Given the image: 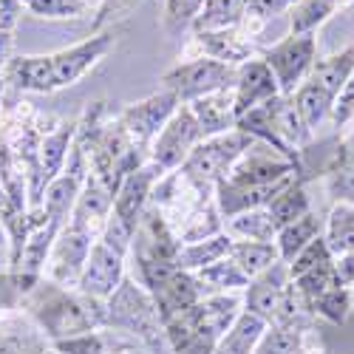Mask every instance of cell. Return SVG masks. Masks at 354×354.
I'll list each match as a JSON object with an SVG mask.
<instances>
[{
	"label": "cell",
	"instance_id": "6da1fadb",
	"mask_svg": "<svg viewBox=\"0 0 354 354\" xmlns=\"http://www.w3.org/2000/svg\"><path fill=\"white\" fill-rule=\"evenodd\" d=\"M295 182H301L298 162L281 156L275 147L263 142H252L244 156L213 187L216 207L221 218H232L247 210H263L281 190Z\"/></svg>",
	"mask_w": 354,
	"mask_h": 354
},
{
	"label": "cell",
	"instance_id": "7a4b0ae2",
	"mask_svg": "<svg viewBox=\"0 0 354 354\" xmlns=\"http://www.w3.org/2000/svg\"><path fill=\"white\" fill-rule=\"evenodd\" d=\"M23 306L28 309L37 329L51 340H68L85 332L102 329V301L85 298V295H71L66 286L54 283L48 278H40L37 286L23 298Z\"/></svg>",
	"mask_w": 354,
	"mask_h": 354
},
{
	"label": "cell",
	"instance_id": "3957f363",
	"mask_svg": "<svg viewBox=\"0 0 354 354\" xmlns=\"http://www.w3.org/2000/svg\"><path fill=\"white\" fill-rule=\"evenodd\" d=\"M102 329H116L136 337L151 354H170L151 292L142 289L133 278L125 275V281L116 286L111 298L102 301Z\"/></svg>",
	"mask_w": 354,
	"mask_h": 354
},
{
	"label": "cell",
	"instance_id": "277c9868",
	"mask_svg": "<svg viewBox=\"0 0 354 354\" xmlns=\"http://www.w3.org/2000/svg\"><path fill=\"white\" fill-rule=\"evenodd\" d=\"M235 128H239L241 133H247V136H252L255 142L275 147L281 156L298 162V165H301L298 153L312 139V131L301 122L298 111H295V105H292V97H283V94H278L275 100L241 113L239 120H235Z\"/></svg>",
	"mask_w": 354,
	"mask_h": 354
},
{
	"label": "cell",
	"instance_id": "5b68a950",
	"mask_svg": "<svg viewBox=\"0 0 354 354\" xmlns=\"http://www.w3.org/2000/svg\"><path fill=\"white\" fill-rule=\"evenodd\" d=\"M255 139L241 133L239 128H232L227 133H218V136H207L201 139L190 156L185 159V165L179 167L185 179H190L193 185L204 187V190H213L224 176L230 173V167L244 156V151L252 145Z\"/></svg>",
	"mask_w": 354,
	"mask_h": 354
},
{
	"label": "cell",
	"instance_id": "8992f818",
	"mask_svg": "<svg viewBox=\"0 0 354 354\" xmlns=\"http://www.w3.org/2000/svg\"><path fill=\"white\" fill-rule=\"evenodd\" d=\"M162 82L167 91H173L179 97L182 105L207 97L213 91H221V88L235 82V68L227 63H218L213 57H196V60L179 63L173 66L170 71L162 74Z\"/></svg>",
	"mask_w": 354,
	"mask_h": 354
},
{
	"label": "cell",
	"instance_id": "52a82bcc",
	"mask_svg": "<svg viewBox=\"0 0 354 354\" xmlns=\"http://www.w3.org/2000/svg\"><path fill=\"white\" fill-rule=\"evenodd\" d=\"M261 60L270 66V71L278 82V91L283 97H292L295 88L309 77V71L317 60V40H315V35H289L278 46L263 51Z\"/></svg>",
	"mask_w": 354,
	"mask_h": 354
},
{
	"label": "cell",
	"instance_id": "ba28073f",
	"mask_svg": "<svg viewBox=\"0 0 354 354\" xmlns=\"http://www.w3.org/2000/svg\"><path fill=\"white\" fill-rule=\"evenodd\" d=\"M201 139H204V133L196 122L193 111L187 105H179L176 113L165 122V128L156 133L151 147H147V162L159 165L165 173L179 170Z\"/></svg>",
	"mask_w": 354,
	"mask_h": 354
},
{
	"label": "cell",
	"instance_id": "9c48e42d",
	"mask_svg": "<svg viewBox=\"0 0 354 354\" xmlns=\"http://www.w3.org/2000/svg\"><path fill=\"white\" fill-rule=\"evenodd\" d=\"M113 43H116V26L113 28H102V32H97L94 37H85L82 43H77L71 48L48 54L54 91H60V88H68V85L80 82L113 48Z\"/></svg>",
	"mask_w": 354,
	"mask_h": 354
},
{
	"label": "cell",
	"instance_id": "30bf717a",
	"mask_svg": "<svg viewBox=\"0 0 354 354\" xmlns=\"http://www.w3.org/2000/svg\"><path fill=\"white\" fill-rule=\"evenodd\" d=\"M94 232H88L85 227L74 224V221H66L60 235L54 239V247L48 252V272L43 278L60 283V286H77L80 275H82V267L88 261V252L94 247Z\"/></svg>",
	"mask_w": 354,
	"mask_h": 354
},
{
	"label": "cell",
	"instance_id": "8fae6325",
	"mask_svg": "<svg viewBox=\"0 0 354 354\" xmlns=\"http://www.w3.org/2000/svg\"><path fill=\"white\" fill-rule=\"evenodd\" d=\"M179 105H182L179 97H176L173 91H167V88H162V91L151 94L147 100L128 105L120 113V125H122L125 136L131 139V145L147 151L151 142L156 139V133L165 128V122L176 113V108H179Z\"/></svg>",
	"mask_w": 354,
	"mask_h": 354
},
{
	"label": "cell",
	"instance_id": "7c38bea8",
	"mask_svg": "<svg viewBox=\"0 0 354 354\" xmlns=\"http://www.w3.org/2000/svg\"><path fill=\"white\" fill-rule=\"evenodd\" d=\"M162 176H165V170L159 165H153V162H145L142 167L131 170L122 179L116 196H113L111 216L120 218L125 227H131L136 232V227H139V221H142V216L147 210V204H151L153 187H156V182L162 179Z\"/></svg>",
	"mask_w": 354,
	"mask_h": 354
},
{
	"label": "cell",
	"instance_id": "4fadbf2b",
	"mask_svg": "<svg viewBox=\"0 0 354 354\" xmlns=\"http://www.w3.org/2000/svg\"><path fill=\"white\" fill-rule=\"evenodd\" d=\"M125 281V255L113 252L111 247H105L100 239L94 241L88 261L82 267V275L77 281V292L85 298H97V301H108Z\"/></svg>",
	"mask_w": 354,
	"mask_h": 354
},
{
	"label": "cell",
	"instance_id": "5bb4252c",
	"mask_svg": "<svg viewBox=\"0 0 354 354\" xmlns=\"http://www.w3.org/2000/svg\"><path fill=\"white\" fill-rule=\"evenodd\" d=\"M239 315H241L239 295H232V292H210V295H204L196 306H190L185 312V320L204 340H210L216 346L224 337V332L235 323V317H239Z\"/></svg>",
	"mask_w": 354,
	"mask_h": 354
},
{
	"label": "cell",
	"instance_id": "9a60e30c",
	"mask_svg": "<svg viewBox=\"0 0 354 354\" xmlns=\"http://www.w3.org/2000/svg\"><path fill=\"white\" fill-rule=\"evenodd\" d=\"M278 91V82L270 71V66L263 60H247L235 68V82H232V97H235V120L241 113L263 105L275 100Z\"/></svg>",
	"mask_w": 354,
	"mask_h": 354
},
{
	"label": "cell",
	"instance_id": "2e32d148",
	"mask_svg": "<svg viewBox=\"0 0 354 354\" xmlns=\"http://www.w3.org/2000/svg\"><path fill=\"white\" fill-rule=\"evenodd\" d=\"M289 263L278 261L267 272L255 275L250 283H247V295H244V306L247 312L258 315L261 320L272 323L278 309H281V301H283V292L289 286Z\"/></svg>",
	"mask_w": 354,
	"mask_h": 354
},
{
	"label": "cell",
	"instance_id": "e0dca14e",
	"mask_svg": "<svg viewBox=\"0 0 354 354\" xmlns=\"http://www.w3.org/2000/svg\"><path fill=\"white\" fill-rule=\"evenodd\" d=\"M204 295H210L207 286L198 281L196 272H185V270H176L156 292H151V298L156 304L159 320H170L176 315H185L190 306H196Z\"/></svg>",
	"mask_w": 354,
	"mask_h": 354
},
{
	"label": "cell",
	"instance_id": "ac0fdd59",
	"mask_svg": "<svg viewBox=\"0 0 354 354\" xmlns=\"http://www.w3.org/2000/svg\"><path fill=\"white\" fill-rule=\"evenodd\" d=\"M111 207H113V193L100 182L94 179L91 173L85 176V182H82V190L74 201V210H71V218L74 224L85 227L88 232H102L108 216H111Z\"/></svg>",
	"mask_w": 354,
	"mask_h": 354
},
{
	"label": "cell",
	"instance_id": "d6986e66",
	"mask_svg": "<svg viewBox=\"0 0 354 354\" xmlns=\"http://www.w3.org/2000/svg\"><path fill=\"white\" fill-rule=\"evenodd\" d=\"M187 108L193 111L196 122L207 136H218L235 128V97H232V85L221 88V91H213L207 97H198L193 102H187Z\"/></svg>",
	"mask_w": 354,
	"mask_h": 354
},
{
	"label": "cell",
	"instance_id": "ffe728a7",
	"mask_svg": "<svg viewBox=\"0 0 354 354\" xmlns=\"http://www.w3.org/2000/svg\"><path fill=\"white\" fill-rule=\"evenodd\" d=\"M196 46L204 51L201 57H213L218 63L239 68L241 63L252 60V43L239 28H221V32H196Z\"/></svg>",
	"mask_w": 354,
	"mask_h": 354
},
{
	"label": "cell",
	"instance_id": "44dd1931",
	"mask_svg": "<svg viewBox=\"0 0 354 354\" xmlns=\"http://www.w3.org/2000/svg\"><path fill=\"white\" fill-rule=\"evenodd\" d=\"M3 77L17 88V91L32 94H54L51 82V60L48 54H28V57H12Z\"/></svg>",
	"mask_w": 354,
	"mask_h": 354
},
{
	"label": "cell",
	"instance_id": "7402d4cb",
	"mask_svg": "<svg viewBox=\"0 0 354 354\" xmlns=\"http://www.w3.org/2000/svg\"><path fill=\"white\" fill-rule=\"evenodd\" d=\"M351 74H354V43L346 46L337 54H329V57H323V60H315V66H312L306 80L315 82L317 88H323L326 94L337 97Z\"/></svg>",
	"mask_w": 354,
	"mask_h": 354
},
{
	"label": "cell",
	"instance_id": "603a6c76",
	"mask_svg": "<svg viewBox=\"0 0 354 354\" xmlns=\"http://www.w3.org/2000/svg\"><path fill=\"white\" fill-rule=\"evenodd\" d=\"M230 247H232L230 232H218V235H210V239H204V241L182 244L179 252H176V267L185 270V272H198L204 267H210V263L227 258Z\"/></svg>",
	"mask_w": 354,
	"mask_h": 354
},
{
	"label": "cell",
	"instance_id": "cb8c5ba5",
	"mask_svg": "<svg viewBox=\"0 0 354 354\" xmlns=\"http://www.w3.org/2000/svg\"><path fill=\"white\" fill-rule=\"evenodd\" d=\"M267 326H270L267 320H261L258 315L241 309V315L235 317V323L216 343L213 354H252V348L258 346V340H261L263 332H267Z\"/></svg>",
	"mask_w": 354,
	"mask_h": 354
},
{
	"label": "cell",
	"instance_id": "d4e9b609",
	"mask_svg": "<svg viewBox=\"0 0 354 354\" xmlns=\"http://www.w3.org/2000/svg\"><path fill=\"white\" fill-rule=\"evenodd\" d=\"M247 12H250V0H204V9L193 23V35L239 28L247 20Z\"/></svg>",
	"mask_w": 354,
	"mask_h": 354
},
{
	"label": "cell",
	"instance_id": "484cf974",
	"mask_svg": "<svg viewBox=\"0 0 354 354\" xmlns=\"http://www.w3.org/2000/svg\"><path fill=\"white\" fill-rule=\"evenodd\" d=\"M317 235H323V224H320V218L309 210L306 216L295 218L292 224H286V227L278 230V235H275L278 258H281L283 263H292L295 255H298L309 241H315Z\"/></svg>",
	"mask_w": 354,
	"mask_h": 354
},
{
	"label": "cell",
	"instance_id": "4316f807",
	"mask_svg": "<svg viewBox=\"0 0 354 354\" xmlns=\"http://www.w3.org/2000/svg\"><path fill=\"white\" fill-rule=\"evenodd\" d=\"M351 0H298L292 6L289 35H315L332 15L346 9Z\"/></svg>",
	"mask_w": 354,
	"mask_h": 354
},
{
	"label": "cell",
	"instance_id": "83f0119b",
	"mask_svg": "<svg viewBox=\"0 0 354 354\" xmlns=\"http://www.w3.org/2000/svg\"><path fill=\"white\" fill-rule=\"evenodd\" d=\"M292 105H295V111H298L301 122H304L309 131H315L323 120H329V116H332L335 97H332V94H326L323 88H317L315 82L304 80L298 88H295V94H292Z\"/></svg>",
	"mask_w": 354,
	"mask_h": 354
},
{
	"label": "cell",
	"instance_id": "f1b7e54d",
	"mask_svg": "<svg viewBox=\"0 0 354 354\" xmlns=\"http://www.w3.org/2000/svg\"><path fill=\"white\" fill-rule=\"evenodd\" d=\"M230 258L239 263L241 272L252 281L255 275L267 272L272 263H278V247L270 244V241H241V239H232V247H230Z\"/></svg>",
	"mask_w": 354,
	"mask_h": 354
},
{
	"label": "cell",
	"instance_id": "f546056e",
	"mask_svg": "<svg viewBox=\"0 0 354 354\" xmlns=\"http://www.w3.org/2000/svg\"><path fill=\"white\" fill-rule=\"evenodd\" d=\"M323 239H326V247L335 258L354 252V204H343V201L335 204L326 218Z\"/></svg>",
	"mask_w": 354,
	"mask_h": 354
},
{
	"label": "cell",
	"instance_id": "4dcf8cb0",
	"mask_svg": "<svg viewBox=\"0 0 354 354\" xmlns=\"http://www.w3.org/2000/svg\"><path fill=\"white\" fill-rule=\"evenodd\" d=\"M162 329H165V343H167L170 354H213L216 351V346L210 340H204L185 320V315L165 320Z\"/></svg>",
	"mask_w": 354,
	"mask_h": 354
},
{
	"label": "cell",
	"instance_id": "1f68e13d",
	"mask_svg": "<svg viewBox=\"0 0 354 354\" xmlns=\"http://www.w3.org/2000/svg\"><path fill=\"white\" fill-rule=\"evenodd\" d=\"M309 210H312V207H309V196H306V190H304V182L289 185L286 190H281V193L267 204V213H270L275 230L292 224L295 218L306 216Z\"/></svg>",
	"mask_w": 354,
	"mask_h": 354
},
{
	"label": "cell",
	"instance_id": "d6a6232c",
	"mask_svg": "<svg viewBox=\"0 0 354 354\" xmlns=\"http://www.w3.org/2000/svg\"><path fill=\"white\" fill-rule=\"evenodd\" d=\"M227 232L232 235V239H241V241H270V244H275V235H278L267 207L263 210H247V213L227 218Z\"/></svg>",
	"mask_w": 354,
	"mask_h": 354
},
{
	"label": "cell",
	"instance_id": "836d02e7",
	"mask_svg": "<svg viewBox=\"0 0 354 354\" xmlns=\"http://www.w3.org/2000/svg\"><path fill=\"white\" fill-rule=\"evenodd\" d=\"M198 281L207 286V292H232V289H247L250 278L241 272V267L235 263L230 255L210 263V267H204L196 272Z\"/></svg>",
	"mask_w": 354,
	"mask_h": 354
},
{
	"label": "cell",
	"instance_id": "e575fe53",
	"mask_svg": "<svg viewBox=\"0 0 354 354\" xmlns=\"http://www.w3.org/2000/svg\"><path fill=\"white\" fill-rule=\"evenodd\" d=\"M23 6L40 20H82L94 9L88 0H23Z\"/></svg>",
	"mask_w": 354,
	"mask_h": 354
},
{
	"label": "cell",
	"instance_id": "d590c367",
	"mask_svg": "<svg viewBox=\"0 0 354 354\" xmlns=\"http://www.w3.org/2000/svg\"><path fill=\"white\" fill-rule=\"evenodd\" d=\"M304 335L306 332H298V329L267 326L252 354H304Z\"/></svg>",
	"mask_w": 354,
	"mask_h": 354
},
{
	"label": "cell",
	"instance_id": "8d00e7d4",
	"mask_svg": "<svg viewBox=\"0 0 354 354\" xmlns=\"http://www.w3.org/2000/svg\"><path fill=\"white\" fill-rule=\"evenodd\" d=\"M348 309H351V295L346 286H335L329 292H323L320 298L309 304V312L315 317H323L329 323H343L348 317Z\"/></svg>",
	"mask_w": 354,
	"mask_h": 354
},
{
	"label": "cell",
	"instance_id": "74e56055",
	"mask_svg": "<svg viewBox=\"0 0 354 354\" xmlns=\"http://www.w3.org/2000/svg\"><path fill=\"white\" fill-rule=\"evenodd\" d=\"M204 9V0H165V28L176 37L193 28L196 17Z\"/></svg>",
	"mask_w": 354,
	"mask_h": 354
},
{
	"label": "cell",
	"instance_id": "f35d334b",
	"mask_svg": "<svg viewBox=\"0 0 354 354\" xmlns=\"http://www.w3.org/2000/svg\"><path fill=\"white\" fill-rule=\"evenodd\" d=\"M329 261H335V255L329 252L326 239H323V235H317V239L309 241L298 255H295V261L289 263V278H298V275H304V272L320 267V263H329Z\"/></svg>",
	"mask_w": 354,
	"mask_h": 354
},
{
	"label": "cell",
	"instance_id": "ab89813d",
	"mask_svg": "<svg viewBox=\"0 0 354 354\" xmlns=\"http://www.w3.org/2000/svg\"><path fill=\"white\" fill-rule=\"evenodd\" d=\"M51 348L60 354H108V337H105V329H97L68 340H57L51 343Z\"/></svg>",
	"mask_w": 354,
	"mask_h": 354
},
{
	"label": "cell",
	"instance_id": "60d3db41",
	"mask_svg": "<svg viewBox=\"0 0 354 354\" xmlns=\"http://www.w3.org/2000/svg\"><path fill=\"white\" fill-rule=\"evenodd\" d=\"M142 0H100L94 28H113L122 17H128Z\"/></svg>",
	"mask_w": 354,
	"mask_h": 354
},
{
	"label": "cell",
	"instance_id": "b9f144b4",
	"mask_svg": "<svg viewBox=\"0 0 354 354\" xmlns=\"http://www.w3.org/2000/svg\"><path fill=\"white\" fill-rule=\"evenodd\" d=\"M351 116H354V74H351L348 82L343 85V91L335 97V108H332L335 125H346Z\"/></svg>",
	"mask_w": 354,
	"mask_h": 354
},
{
	"label": "cell",
	"instance_id": "7bdbcfd3",
	"mask_svg": "<svg viewBox=\"0 0 354 354\" xmlns=\"http://www.w3.org/2000/svg\"><path fill=\"white\" fill-rule=\"evenodd\" d=\"M298 0H250V17H261V20H267V17H275L286 9H292Z\"/></svg>",
	"mask_w": 354,
	"mask_h": 354
},
{
	"label": "cell",
	"instance_id": "ee69618b",
	"mask_svg": "<svg viewBox=\"0 0 354 354\" xmlns=\"http://www.w3.org/2000/svg\"><path fill=\"white\" fill-rule=\"evenodd\" d=\"M23 0H0V32H9L20 23V15H23Z\"/></svg>",
	"mask_w": 354,
	"mask_h": 354
},
{
	"label": "cell",
	"instance_id": "f6af8a7d",
	"mask_svg": "<svg viewBox=\"0 0 354 354\" xmlns=\"http://www.w3.org/2000/svg\"><path fill=\"white\" fill-rule=\"evenodd\" d=\"M335 272H337V281H340L346 289L354 283V252L335 258Z\"/></svg>",
	"mask_w": 354,
	"mask_h": 354
},
{
	"label": "cell",
	"instance_id": "bcb514c9",
	"mask_svg": "<svg viewBox=\"0 0 354 354\" xmlns=\"http://www.w3.org/2000/svg\"><path fill=\"white\" fill-rule=\"evenodd\" d=\"M12 48H15V37L9 32H0V77H3V71L12 60Z\"/></svg>",
	"mask_w": 354,
	"mask_h": 354
},
{
	"label": "cell",
	"instance_id": "7dc6e473",
	"mask_svg": "<svg viewBox=\"0 0 354 354\" xmlns=\"http://www.w3.org/2000/svg\"><path fill=\"white\" fill-rule=\"evenodd\" d=\"M335 162H337V165H348V167H354V133H351L343 145H337Z\"/></svg>",
	"mask_w": 354,
	"mask_h": 354
},
{
	"label": "cell",
	"instance_id": "c3c4849f",
	"mask_svg": "<svg viewBox=\"0 0 354 354\" xmlns=\"http://www.w3.org/2000/svg\"><path fill=\"white\" fill-rule=\"evenodd\" d=\"M0 94H3V77H0Z\"/></svg>",
	"mask_w": 354,
	"mask_h": 354
},
{
	"label": "cell",
	"instance_id": "681fc988",
	"mask_svg": "<svg viewBox=\"0 0 354 354\" xmlns=\"http://www.w3.org/2000/svg\"><path fill=\"white\" fill-rule=\"evenodd\" d=\"M46 354H60V351H54V348H48V351H46Z\"/></svg>",
	"mask_w": 354,
	"mask_h": 354
},
{
	"label": "cell",
	"instance_id": "f907efd6",
	"mask_svg": "<svg viewBox=\"0 0 354 354\" xmlns=\"http://www.w3.org/2000/svg\"><path fill=\"white\" fill-rule=\"evenodd\" d=\"M0 272H3V258H0Z\"/></svg>",
	"mask_w": 354,
	"mask_h": 354
},
{
	"label": "cell",
	"instance_id": "816d5d0a",
	"mask_svg": "<svg viewBox=\"0 0 354 354\" xmlns=\"http://www.w3.org/2000/svg\"><path fill=\"white\" fill-rule=\"evenodd\" d=\"M304 354H306V351H304Z\"/></svg>",
	"mask_w": 354,
	"mask_h": 354
}]
</instances>
